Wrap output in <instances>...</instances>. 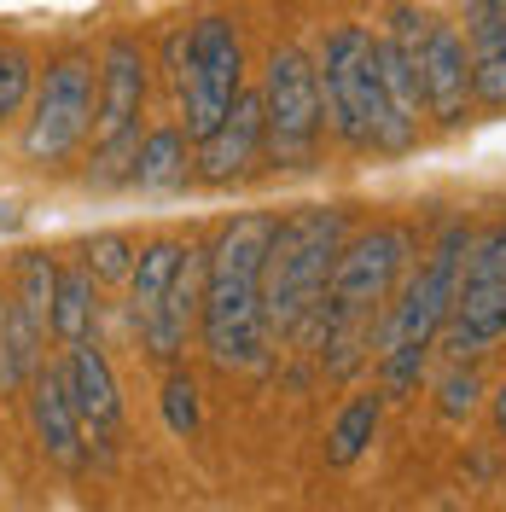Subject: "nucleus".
Masks as SVG:
<instances>
[{"label":"nucleus","mask_w":506,"mask_h":512,"mask_svg":"<svg viewBox=\"0 0 506 512\" xmlns=\"http://www.w3.org/2000/svg\"><path fill=\"white\" fill-rule=\"evenodd\" d=\"M256 163H262V94L245 88L222 123L210 128L204 140H192V181L233 187V181L251 175Z\"/></svg>","instance_id":"12"},{"label":"nucleus","mask_w":506,"mask_h":512,"mask_svg":"<svg viewBox=\"0 0 506 512\" xmlns=\"http://www.w3.org/2000/svg\"><path fill=\"white\" fill-rule=\"evenodd\" d=\"M0 390H6V355H0Z\"/></svg>","instance_id":"28"},{"label":"nucleus","mask_w":506,"mask_h":512,"mask_svg":"<svg viewBox=\"0 0 506 512\" xmlns=\"http://www.w3.org/2000/svg\"><path fill=\"white\" fill-rule=\"evenodd\" d=\"M379 419H384V390L349 396L338 408V419H332V431H326V466H355L379 437Z\"/></svg>","instance_id":"19"},{"label":"nucleus","mask_w":506,"mask_h":512,"mask_svg":"<svg viewBox=\"0 0 506 512\" xmlns=\"http://www.w3.org/2000/svg\"><path fill=\"white\" fill-rule=\"evenodd\" d=\"M94 76L99 64L88 53H59L35 76V99L30 117H24V134H18V152L30 169H64L88 146L94 134Z\"/></svg>","instance_id":"6"},{"label":"nucleus","mask_w":506,"mask_h":512,"mask_svg":"<svg viewBox=\"0 0 506 512\" xmlns=\"http://www.w3.org/2000/svg\"><path fill=\"white\" fill-rule=\"evenodd\" d=\"M466 251H472V227L448 222L443 233H437L431 256H425V268H408L402 291L384 303L379 326H373L384 402L413 396L419 379H425V361L437 350V338H443V326H448V309H454V291H460Z\"/></svg>","instance_id":"3"},{"label":"nucleus","mask_w":506,"mask_h":512,"mask_svg":"<svg viewBox=\"0 0 506 512\" xmlns=\"http://www.w3.org/2000/svg\"><path fill=\"white\" fill-rule=\"evenodd\" d=\"M349 227L344 204H303L274 222V245H268V268H262V315L274 344H297L315 350L320 320H326V291H332V268L344 256Z\"/></svg>","instance_id":"2"},{"label":"nucleus","mask_w":506,"mask_h":512,"mask_svg":"<svg viewBox=\"0 0 506 512\" xmlns=\"http://www.w3.org/2000/svg\"><path fill=\"white\" fill-rule=\"evenodd\" d=\"M181 256H187L181 239H146V245H140L134 274H128V320H134V326L146 315H158V303L169 297L175 274H181Z\"/></svg>","instance_id":"18"},{"label":"nucleus","mask_w":506,"mask_h":512,"mask_svg":"<svg viewBox=\"0 0 506 512\" xmlns=\"http://www.w3.org/2000/svg\"><path fill=\"white\" fill-rule=\"evenodd\" d=\"M163 425H169V437H181V443H192L198 437V425H204V408H198V384H192V373H169L163 379Z\"/></svg>","instance_id":"23"},{"label":"nucleus","mask_w":506,"mask_h":512,"mask_svg":"<svg viewBox=\"0 0 506 512\" xmlns=\"http://www.w3.org/2000/svg\"><path fill=\"white\" fill-rule=\"evenodd\" d=\"M152 94V53L140 47V35H111L99 47V76H94V134L88 140H134Z\"/></svg>","instance_id":"10"},{"label":"nucleus","mask_w":506,"mask_h":512,"mask_svg":"<svg viewBox=\"0 0 506 512\" xmlns=\"http://www.w3.org/2000/svg\"><path fill=\"white\" fill-rule=\"evenodd\" d=\"M192 181V134L181 123H158L140 134V152L128 169V187L140 192H175Z\"/></svg>","instance_id":"15"},{"label":"nucleus","mask_w":506,"mask_h":512,"mask_svg":"<svg viewBox=\"0 0 506 512\" xmlns=\"http://www.w3.org/2000/svg\"><path fill=\"white\" fill-rule=\"evenodd\" d=\"M268 210H245L222 222L216 245H204L210 280H204V309H198V344L222 373H262L274 361V332L262 315V268L274 245Z\"/></svg>","instance_id":"1"},{"label":"nucleus","mask_w":506,"mask_h":512,"mask_svg":"<svg viewBox=\"0 0 506 512\" xmlns=\"http://www.w3.org/2000/svg\"><path fill=\"white\" fill-rule=\"evenodd\" d=\"M24 390H30V431L41 443V454L53 466H76L88 443H82V414H76V402L64 390V367L59 361H41Z\"/></svg>","instance_id":"14"},{"label":"nucleus","mask_w":506,"mask_h":512,"mask_svg":"<svg viewBox=\"0 0 506 512\" xmlns=\"http://www.w3.org/2000/svg\"><path fill=\"white\" fill-rule=\"evenodd\" d=\"M413 251H419V239H413V227H402V222H373V227H361V233H349L344 256H338V268H332L326 315L373 320V326H379L384 303H390V297L402 291V280H408Z\"/></svg>","instance_id":"7"},{"label":"nucleus","mask_w":506,"mask_h":512,"mask_svg":"<svg viewBox=\"0 0 506 512\" xmlns=\"http://www.w3.org/2000/svg\"><path fill=\"white\" fill-rule=\"evenodd\" d=\"M35 59L24 47H0V123H12L18 111H30L35 99Z\"/></svg>","instance_id":"24"},{"label":"nucleus","mask_w":506,"mask_h":512,"mask_svg":"<svg viewBox=\"0 0 506 512\" xmlns=\"http://www.w3.org/2000/svg\"><path fill=\"white\" fill-rule=\"evenodd\" d=\"M47 332L59 338L64 350L99 338V280L82 262L59 268V291H53V320H47Z\"/></svg>","instance_id":"17"},{"label":"nucleus","mask_w":506,"mask_h":512,"mask_svg":"<svg viewBox=\"0 0 506 512\" xmlns=\"http://www.w3.org/2000/svg\"><path fill=\"white\" fill-rule=\"evenodd\" d=\"M466 12H483V18H506V0H466Z\"/></svg>","instance_id":"26"},{"label":"nucleus","mask_w":506,"mask_h":512,"mask_svg":"<svg viewBox=\"0 0 506 512\" xmlns=\"http://www.w3.org/2000/svg\"><path fill=\"white\" fill-rule=\"evenodd\" d=\"M262 163L268 169H315L326 146V105H320L315 53L274 47L262 64Z\"/></svg>","instance_id":"5"},{"label":"nucleus","mask_w":506,"mask_h":512,"mask_svg":"<svg viewBox=\"0 0 506 512\" xmlns=\"http://www.w3.org/2000/svg\"><path fill=\"white\" fill-rule=\"evenodd\" d=\"M466 53H472V99L483 111H506V18L466 12Z\"/></svg>","instance_id":"16"},{"label":"nucleus","mask_w":506,"mask_h":512,"mask_svg":"<svg viewBox=\"0 0 506 512\" xmlns=\"http://www.w3.org/2000/svg\"><path fill=\"white\" fill-rule=\"evenodd\" d=\"M396 47V41H390ZM413 70H419V88H425V117H437L443 128H460L477 111L472 99V53H466V35L431 18L425 24V41L419 53H408Z\"/></svg>","instance_id":"11"},{"label":"nucleus","mask_w":506,"mask_h":512,"mask_svg":"<svg viewBox=\"0 0 506 512\" xmlns=\"http://www.w3.org/2000/svg\"><path fill=\"white\" fill-rule=\"evenodd\" d=\"M495 338H506V222L472 233V251L460 268V291L437 350L448 361H477Z\"/></svg>","instance_id":"9"},{"label":"nucleus","mask_w":506,"mask_h":512,"mask_svg":"<svg viewBox=\"0 0 506 512\" xmlns=\"http://www.w3.org/2000/svg\"><path fill=\"white\" fill-rule=\"evenodd\" d=\"M41 350H47V326L18 309V297H0V355H6V390L35 379L41 367Z\"/></svg>","instance_id":"20"},{"label":"nucleus","mask_w":506,"mask_h":512,"mask_svg":"<svg viewBox=\"0 0 506 512\" xmlns=\"http://www.w3.org/2000/svg\"><path fill=\"white\" fill-rule=\"evenodd\" d=\"M134 256H140V245H134L128 233H94V239L82 245V268L94 274L99 286H128Z\"/></svg>","instance_id":"22"},{"label":"nucleus","mask_w":506,"mask_h":512,"mask_svg":"<svg viewBox=\"0 0 506 512\" xmlns=\"http://www.w3.org/2000/svg\"><path fill=\"white\" fill-rule=\"evenodd\" d=\"M495 431H501V437H506V384H501V390H495Z\"/></svg>","instance_id":"27"},{"label":"nucleus","mask_w":506,"mask_h":512,"mask_svg":"<svg viewBox=\"0 0 506 512\" xmlns=\"http://www.w3.org/2000/svg\"><path fill=\"white\" fill-rule=\"evenodd\" d=\"M53 291H59V256L53 251H24L18 256V280H12L18 309H30V315L47 326V320H53Z\"/></svg>","instance_id":"21"},{"label":"nucleus","mask_w":506,"mask_h":512,"mask_svg":"<svg viewBox=\"0 0 506 512\" xmlns=\"http://www.w3.org/2000/svg\"><path fill=\"white\" fill-rule=\"evenodd\" d=\"M320 105H326V134L344 152H373V158H402L419 146V128L396 111L384 88L379 35L361 24H338L315 53Z\"/></svg>","instance_id":"4"},{"label":"nucleus","mask_w":506,"mask_h":512,"mask_svg":"<svg viewBox=\"0 0 506 512\" xmlns=\"http://www.w3.org/2000/svg\"><path fill=\"white\" fill-rule=\"evenodd\" d=\"M437 396H443V419H472L477 414V396H483V384H477L472 361H448L443 384H437Z\"/></svg>","instance_id":"25"},{"label":"nucleus","mask_w":506,"mask_h":512,"mask_svg":"<svg viewBox=\"0 0 506 512\" xmlns=\"http://www.w3.org/2000/svg\"><path fill=\"white\" fill-rule=\"evenodd\" d=\"M59 367H64V390H70V402L82 414V443L105 448L117 437V425H123V384H117V367H111L105 344L99 338L70 344Z\"/></svg>","instance_id":"13"},{"label":"nucleus","mask_w":506,"mask_h":512,"mask_svg":"<svg viewBox=\"0 0 506 512\" xmlns=\"http://www.w3.org/2000/svg\"><path fill=\"white\" fill-rule=\"evenodd\" d=\"M175 94H181V128L192 140H204L233 111V99L245 94V41L233 30V18L210 12L187 30V59L175 70Z\"/></svg>","instance_id":"8"}]
</instances>
